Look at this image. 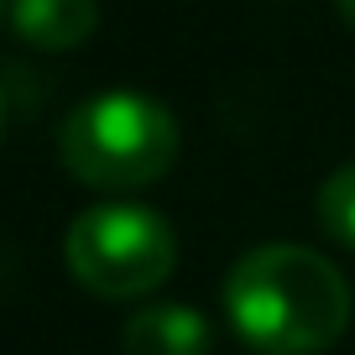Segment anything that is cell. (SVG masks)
<instances>
[{
	"instance_id": "cell-2",
	"label": "cell",
	"mask_w": 355,
	"mask_h": 355,
	"mask_svg": "<svg viewBox=\"0 0 355 355\" xmlns=\"http://www.w3.org/2000/svg\"><path fill=\"white\" fill-rule=\"evenodd\" d=\"M58 157L84 189H146V183L167 178L178 162V121L152 94L105 89L63 121Z\"/></svg>"
},
{
	"instance_id": "cell-6",
	"label": "cell",
	"mask_w": 355,
	"mask_h": 355,
	"mask_svg": "<svg viewBox=\"0 0 355 355\" xmlns=\"http://www.w3.org/2000/svg\"><path fill=\"white\" fill-rule=\"evenodd\" d=\"M313 209H319L324 235H329V241H340L345 251H355V162L334 167V173L324 178Z\"/></svg>"
},
{
	"instance_id": "cell-5",
	"label": "cell",
	"mask_w": 355,
	"mask_h": 355,
	"mask_svg": "<svg viewBox=\"0 0 355 355\" xmlns=\"http://www.w3.org/2000/svg\"><path fill=\"white\" fill-rule=\"evenodd\" d=\"M100 26V0H11V32L37 53H73Z\"/></svg>"
},
{
	"instance_id": "cell-4",
	"label": "cell",
	"mask_w": 355,
	"mask_h": 355,
	"mask_svg": "<svg viewBox=\"0 0 355 355\" xmlns=\"http://www.w3.org/2000/svg\"><path fill=\"white\" fill-rule=\"evenodd\" d=\"M214 329L199 309L189 303H152V309L131 313L121 334L125 355H209Z\"/></svg>"
},
{
	"instance_id": "cell-3",
	"label": "cell",
	"mask_w": 355,
	"mask_h": 355,
	"mask_svg": "<svg viewBox=\"0 0 355 355\" xmlns=\"http://www.w3.org/2000/svg\"><path fill=\"white\" fill-rule=\"evenodd\" d=\"M68 277L105 303L146 298L178 266V235L146 204H94L63 235Z\"/></svg>"
},
{
	"instance_id": "cell-7",
	"label": "cell",
	"mask_w": 355,
	"mask_h": 355,
	"mask_svg": "<svg viewBox=\"0 0 355 355\" xmlns=\"http://www.w3.org/2000/svg\"><path fill=\"white\" fill-rule=\"evenodd\" d=\"M334 11H340V16H345V21H350V26H355V0H334Z\"/></svg>"
},
{
	"instance_id": "cell-8",
	"label": "cell",
	"mask_w": 355,
	"mask_h": 355,
	"mask_svg": "<svg viewBox=\"0 0 355 355\" xmlns=\"http://www.w3.org/2000/svg\"><path fill=\"white\" fill-rule=\"evenodd\" d=\"M0 125H6V100H0Z\"/></svg>"
},
{
	"instance_id": "cell-9",
	"label": "cell",
	"mask_w": 355,
	"mask_h": 355,
	"mask_svg": "<svg viewBox=\"0 0 355 355\" xmlns=\"http://www.w3.org/2000/svg\"><path fill=\"white\" fill-rule=\"evenodd\" d=\"M0 11H6V0H0Z\"/></svg>"
},
{
	"instance_id": "cell-1",
	"label": "cell",
	"mask_w": 355,
	"mask_h": 355,
	"mask_svg": "<svg viewBox=\"0 0 355 355\" xmlns=\"http://www.w3.org/2000/svg\"><path fill=\"white\" fill-rule=\"evenodd\" d=\"M225 313L261 355H324L350 329V282L313 245H251L225 277Z\"/></svg>"
}]
</instances>
